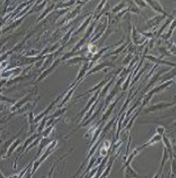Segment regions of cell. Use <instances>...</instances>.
<instances>
[{"label": "cell", "mask_w": 176, "mask_h": 178, "mask_svg": "<svg viewBox=\"0 0 176 178\" xmlns=\"http://www.w3.org/2000/svg\"><path fill=\"white\" fill-rule=\"evenodd\" d=\"M57 144H58V140H52L51 141V143H49L48 144V147L46 148V150H45V152L43 153V155L40 157V159L39 160H34V162L33 164H32V166H33V170L31 171V176L33 175V174L37 171V169L39 168V166H40V164L43 162V161H45V159L50 155L52 152H53V150H54V148L57 146Z\"/></svg>", "instance_id": "1"}, {"label": "cell", "mask_w": 176, "mask_h": 178, "mask_svg": "<svg viewBox=\"0 0 176 178\" xmlns=\"http://www.w3.org/2000/svg\"><path fill=\"white\" fill-rule=\"evenodd\" d=\"M173 105H174V103H155V105H152L150 106H148V108H146L144 112H145V114H148V112H156L157 109L168 108V106H172Z\"/></svg>", "instance_id": "2"}, {"label": "cell", "mask_w": 176, "mask_h": 178, "mask_svg": "<svg viewBox=\"0 0 176 178\" xmlns=\"http://www.w3.org/2000/svg\"><path fill=\"white\" fill-rule=\"evenodd\" d=\"M31 97H32V94H29V95H27L25 98L22 99L21 101H19L17 103H15V105L10 109V111L11 112H15V111H17V109H21V106H23L24 105H26V103L30 101Z\"/></svg>", "instance_id": "3"}, {"label": "cell", "mask_w": 176, "mask_h": 178, "mask_svg": "<svg viewBox=\"0 0 176 178\" xmlns=\"http://www.w3.org/2000/svg\"><path fill=\"white\" fill-rule=\"evenodd\" d=\"M63 95H64V94H63ZM63 95H62V96H63ZM62 96H60V97H59V98H58V99L56 100V101H54L53 103H51V105H50V106H48V108H47L46 109H45V111H44L43 112H42V114H41V115H39L37 116V118H34V121H35V124H38V122H39V121H41V119H42V118H44V116H45V115H47V114H48V112H50V111H51V109H52V108H53V106H54V105H55V103H57V102L59 101V100H60V99L62 98Z\"/></svg>", "instance_id": "4"}, {"label": "cell", "mask_w": 176, "mask_h": 178, "mask_svg": "<svg viewBox=\"0 0 176 178\" xmlns=\"http://www.w3.org/2000/svg\"><path fill=\"white\" fill-rule=\"evenodd\" d=\"M59 63H60V60H57L56 62L53 63V65H52L51 67H49L48 69L45 70L44 72L41 74V76H39V78L37 79V81H36V83H39V82H41L42 80L45 79V78H46V77L49 75V74H50V73L52 72V71H53V70L55 69V67H57V66H58V64H59Z\"/></svg>", "instance_id": "5"}, {"label": "cell", "mask_w": 176, "mask_h": 178, "mask_svg": "<svg viewBox=\"0 0 176 178\" xmlns=\"http://www.w3.org/2000/svg\"><path fill=\"white\" fill-rule=\"evenodd\" d=\"M106 67H113V68H116V66H115V65H113V63L105 62V63H100V64L97 65V66L94 67L93 69L90 70V72L87 73V74H88V75H92V74L96 73V72H99V71H100V70L103 69V68H106Z\"/></svg>", "instance_id": "6"}, {"label": "cell", "mask_w": 176, "mask_h": 178, "mask_svg": "<svg viewBox=\"0 0 176 178\" xmlns=\"http://www.w3.org/2000/svg\"><path fill=\"white\" fill-rule=\"evenodd\" d=\"M40 135H41V134H39V132H37V134H33L32 137H30L29 138H27V140H26V141L24 142V145L22 146V148L20 149V151H19V152H21V155L24 153V151H25L26 148H27L28 145L30 144L31 142H33V140H35V138H37L38 137H40ZM21 155H20V156H21ZM20 156H19V157H20ZM19 157H18V158H19ZM18 158H17V159H18ZM17 159H16V161H17ZM16 161H15V162H16Z\"/></svg>", "instance_id": "7"}, {"label": "cell", "mask_w": 176, "mask_h": 178, "mask_svg": "<svg viewBox=\"0 0 176 178\" xmlns=\"http://www.w3.org/2000/svg\"><path fill=\"white\" fill-rule=\"evenodd\" d=\"M22 142V140H20V138H18V140H15L14 141L12 142V143L10 144V146L8 147V150H7V153H6L5 157H9L11 156V154L14 152L15 148L18 146V145H20Z\"/></svg>", "instance_id": "8"}, {"label": "cell", "mask_w": 176, "mask_h": 178, "mask_svg": "<svg viewBox=\"0 0 176 178\" xmlns=\"http://www.w3.org/2000/svg\"><path fill=\"white\" fill-rule=\"evenodd\" d=\"M51 141H52V140H49L48 137H43V138H41V140H40V146H39V149H38L37 154L35 155L34 160L37 159V158L39 157V155H40V152H41L42 150H43V148H44V147H46V146H48L49 142H51Z\"/></svg>", "instance_id": "9"}, {"label": "cell", "mask_w": 176, "mask_h": 178, "mask_svg": "<svg viewBox=\"0 0 176 178\" xmlns=\"http://www.w3.org/2000/svg\"><path fill=\"white\" fill-rule=\"evenodd\" d=\"M122 95H123V94H122V95H120V96L119 97V98H117V99L116 100V101L113 103V105L110 106V108H109V109H107V112H105V114H103V118H102V119H100V121H105L106 119H107V118H110V114H112V112H113V108H115V106H116V103H117V101H119V100L120 98H122Z\"/></svg>", "instance_id": "10"}, {"label": "cell", "mask_w": 176, "mask_h": 178, "mask_svg": "<svg viewBox=\"0 0 176 178\" xmlns=\"http://www.w3.org/2000/svg\"><path fill=\"white\" fill-rule=\"evenodd\" d=\"M119 151H117V153L115 154L113 156L110 158V159L109 160V163H107V168H106V170L105 171H103L102 174H100V177H107V175L110 174V168H112L113 166V161H115V158L117 156V154H119Z\"/></svg>", "instance_id": "11"}, {"label": "cell", "mask_w": 176, "mask_h": 178, "mask_svg": "<svg viewBox=\"0 0 176 178\" xmlns=\"http://www.w3.org/2000/svg\"><path fill=\"white\" fill-rule=\"evenodd\" d=\"M161 140V135H160V134H156L154 135V137H153L151 138L150 140H148L147 142H146L145 144H143L142 146L138 147L137 149H138V150H140V149H142V148H144V147H147L148 145H150V144H154L155 142L159 141V140Z\"/></svg>", "instance_id": "12"}, {"label": "cell", "mask_w": 176, "mask_h": 178, "mask_svg": "<svg viewBox=\"0 0 176 178\" xmlns=\"http://www.w3.org/2000/svg\"><path fill=\"white\" fill-rule=\"evenodd\" d=\"M110 81V79H105L103 81H102V82H100L99 84H97V86H94L93 89H91V90H89L88 92H86L85 94H83V95H81L80 97H83V96H85L86 94H90V93H93V92H94V91H97V90H100V88H103V86H105V84H107V82Z\"/></svg>", "instance_id": "13"}, {"label": "cell", "mask_w": 176, "mask_h": 178, "mask_svg": "<svg viewBox=\"0 0 176 178\" xmlns=\"http://www.w3.org/2000/svg\"><path fill=\"white\" fill-rule=\"evenodd\" d=\"M161 137H162V140H163L164 145H165V148H166V149H167L168 153L170 154V157H171V158H173V154H172V144L170 143V141H169V140H168L167 137H165L164 134H162Z\"/></svg>", "instance_id": "14"}, {"label": "cell", "mask_w": 176, "mask_h": 178, "mask_svg": "<svg viewBox=\"0 0 176 178\" xmlns=\"http://www.w3.org/2000/svg\"><path fill=\"white\" fill-rule=\"evenodd\" d=\"M125 177H137L138 176V174L136 173L131 167H130V165L125 166L122 170H125Z\"/></svg>", "instance_id": "15"}, {"label": "cell", "mask_w": 176, "mask_h": 178, "mask_svg": "<svg viewBox=\"0 0 176 178\" xmlns=\"http://www.w3.org/2000/svg\"><path fill=\"white\" fill-rule=\"evenodd\" d=\"M168 159V152H167V149L164 147V149H163V157H162V162H161V167H160V171L157 173V175L156 176H159V174H161L162 173V171H163V168H164V165H165V163H166V161H167Z\"/></svg>", "instance_id": "16"}, {"label": "cell", "mask_w": 176, "mask_h": 178, "mask_svg": "<svg viewBox=\"0 0 176 178\" xmlns=\"http://www.w3.org/2000/svg\"><path fill=\"white\" fill-rule=\"evenodd\" d=\"M172 83H173V82H172V81H169V82H167V83L161 84L160 86H158V87H156V88H154V89H153V92H154V94L158 93V92H161V91L165 90L166 88H167V87H169V86H170Z\"/></svg>", "instance_id": "17"}, {"label": "cell", "mask_w": 176, "mask_h": 178, "mask_svg": "<svg viewBox=\"0 0 176 178\" xmlns=\"http://www.w3.org/2000/svg\"><path fill=\"white\" fill-rule=\"evenodd\" d=\"M165 72H166L165 70H162V71H160V72H159V73H157V74H156V75H154V77H153V78H152V80L150 81V83H149L148 85L146 86V90H148L149 88H150L151 86H153V85H154V83H155L156 81H157L158 79H159V76H160V75H162V74H164Z\"/></svg>", "instance_id": "18"}, {"label": "cell", "mask_w": 176, "mask_h": 178, "mask_svg": "<svg viewBox=\"0 0 176 178\" xmlns=\"http://www.w3.org/2000/svg\"><path fill=\"white\" fill-rule=\"evenodd\" d=\"M147 59H149L150 61H152V62H154L156 65H158V64H164V65H170V66L172 67H175V64L173 63H170V62H165V61H162V60H158V59H156V58L154 57H150V56H147Z\"/></svg>", "instance_id": "19"}, {"label": "cell", "mask_w": 176, "mask_h": 178, "mask_svg": "<svg viewBox=\"0 0 176 178\" xmlns=\"http://www.w3.org/2000/svg\"><path fill=\"white\" fill-rule=\"evenodd\" d=\"M88 69H89V64L88 63H85V65L83 66L82 68V70L80 71V73H79V75L77 76V81H80V79H82V78L86 75V73L88 72Z\"/></svg>", "instance_id": "20"}, {"label": "cell", "mask_w": 176, "mask_h": 178, "mask_svg": "<svg viewBox=\"0 0 176 178\" xmlns=\"http://www.w3.org/2000/svg\"><path fill=\"white\" fill-rule=\"evenodd\" d=\"M81 61H89V59H88V58H85V57H76V58H74V59L68 60L66 63H67V65H72V64L80 63Z\"/></svg>", "instance_id": "21"}, {"label": "cell", "mask_w": 176, "mask_h": 178, "mask_svg": "<svg viewBox=\"0 0 176 178\" xmlns=\"http://www.w3.org/2000/svg\"><path fill=\"white\" fill-rule=\"evenodd\" d=\"M146 1H147V2L149 3V4H150L153 8H154V10H156V11H158V12L163 13V14H165L164 10L160 7V5H159L158 3H156V2H154V1H152V0H146Z\"/></svg>", "instance_id": "22"}, {"label": "cell", "mask_w": 176, "mask_h": 178, "mask_svg": "<svg viewBox=\"0 0 176 178\" xmlns=\"http://www.w3.org/2000/svg\"><path fill=\"white\" fill-rule=\"evenodd\" d=\"M74 91H75V86L73 85V86H72V90H70V91H69V93L67 94L66 97H65V98L63 99V101H62V103H60V106H60V108H61V106H64V103H66L68 101H69L70 98H71V96H72V94H73Z\"/></svg>", "instance_id": "23"}, {"label": "cell", "mask_w": 176, "mask_h": 178, "mask_svg": "<svg viewBox=\"0 0 176 178\" xmlns=\"http://www.w3.org/2000/svg\"><path fill=\"white\" fill-rule=\"evenodd\" d=\"M113 80L115 79H112V80H110L109 82H107V86L105 87V89H103V91H100V98H103V97H105L106 96V94L107 93V91H109V89H110V87L112 86V84H113Z\"/></svg>", "instance_id": "24"}, {"label": "cell", "mask_w": 176, "mask_h": 178, "mask_svg": "<svg viewBox=\"0 0 176 178\" xmlns=\"http://www.w3.org/2000/svg\"><path fill=\"white\" fill-rule=\"evenodd\" d=\"M54 125H55V122H54V124H52V125H50V127H47L46 129H44V130L41 132V135H42V137H48V135H50L51 131L54 129Z\"/></svg>", "instance_id": "25"}, {"label": "cell", "mask_w": 176, "mask_h": 178, "mask_svg": "<svg viewBox=\"0 0 176 178\" xmlns=\"http://www.w3.org/2000/svg\"><path fill=\"white\" fill-rule=\"evenodd\" d=\"M65 111H66V109H60V111H58L57 112H55V114H54L53 115H51L50 118H58V116H60L61 115H63L64 112H65Z\"/></svg>", "instance_id": "26"}, {"label": "cell", "mask_w": 176, "mask_h": 178, "mask_svg": "<svg viewBox=\"0 0 176 178\" xmlns=\"http://www.w3.org/2000/svg\"><path fill=\"white\" fill-rule=\"evenodd\" d=\"M131 79V74L128 77V79H126V81L125 82V84H123V86H122V91H125L126 89H128V83H129V80Z\"/></svg>", "instance_id": "27"}, {"label": "cell", "mask_w": 176, "mask_h": 178, "mask_svg": "<svg viewBox=\"0 0 176 178\" xmlns=\"http://www.w3.org/2000/svg\"><path fill=\"white\" fill-rule=\"evenodd\" d=\"M164 131H165V128H164V127H157V130H156V132H157L158 134H160V135L164 134Z\"/></svg>", "instance_id": "28"}, {"label": "cell", "mask_w": 176, "mask_h": 178, "mask_svg": "<svg viewBox=\"0 0 176 178\" xmlns=\"http://www.w3.org/2000/svg\"><path fill=\"white\" fill-rule=\"evenodd\" d=\"M97 168H94V170L92 171V172H91V173H90V175H89V177H93V176H94V173H96V172H97Z\"/></svg>", "instance_id": "29"}, {"label": "cell", "mask_w": 176, "mask_h": 178, "mask_svg": "<svg viewBox=\"0 0 176 178\" xmlns=\"http://www.w3.org/2000/svg\"><path fill=\"white\" fill-rule=\"evenodd\" d=\"M3 109H4V106H3V105H0V112H1Z\"/></svg>", "instance_id": "30"}, {"label": "cell", "mask_w": 176, "mask_h": 178, "mask_svg": "<svg viewBox=\"0 0 176 178\" xmlns=\"http://www.w3.org/2000/svg\"><path fill=\"white\" fill-rule=\"evenodd\" d=\"M5 175H3V174L1 173V172H0V177H4Z\"/></svg>", "instance_id": "31"}]
</instances>
